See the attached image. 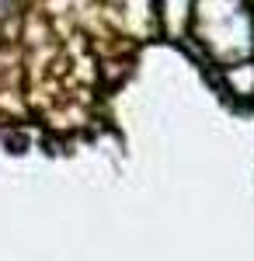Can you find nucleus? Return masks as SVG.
Returning a JSON list of instances; mask_svg holds the SVG:
<instances>
[{"label":"nucleus","mask_w":254,"mask_h":261,"mask_svg":"<svg viewBox=\"0 0 254 261\" xmlns=\"http://www.w3.org/2000/svg\"><path fill=\"white\" fill-rule=\"evenodd\" d=\"M195 35L219 63H240L254 53L251 11L244 0H195Z\"/></svg>","instance_id":"f257e3e1"},{"label":"nucleus","mask_w":254,"mask_h":261,"mask_svg":"<svg viewBox=\"0 0 254 261\" xmlns=\"http://www.w3.org/2000/svg\"><path fill=\"white\" fill-rule=\"evenodd\" d=\"M7 4H11V0H0V14H4V11H7Z\"/></svg>","instance_id":"f03ea898"}]
</instances>
